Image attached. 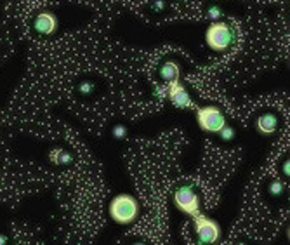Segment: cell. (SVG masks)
Segmentation results:
<instances>
[{
	"label": "cell",
	"instance_id": "cell-1",
	"mask_svg": "<svg viewBox=\"0 0 290 245\" xmlns=\"http://www.w3.org/2000/svg\"><path fill=\"white\" fill-rule=\"evenodd\" d=\"M205 42L212 51L224 52L236 44V30L235 26L224 21H214L205 32Z\"/></svg>",
	"mask_w": 290,
	"mask_h": 245
},
{
	"label": "cell",
	"instance_id": "cell-15",
	"mask_svg": "<svg viewBox=\"0 0 290 245\" xmlns=\"http://www.w3.org/2000/svg\"><path fill=\"white\" fill-rule=\"evenodd\" d=\"M78 90H80L84 96H87V94H90L94 90V84H92V82H89V80H85V82H82V84L78 85Z\"/></svg>",
	"mask_w": 290,
	"mask_h": 245
},
{
	"label": "cell",
	"instance_id": "cell-16",
	"mask_svg": "<svg viewBox=\"0 0 290 245\" xmlns=\"http://www.w3.org/2000/svg\"><path fill=\"white\" fill-rule=\"evenodd\" d=\"M288 167H290V162L285 160V162H283V174L287 176V178L290 176V169H288Z\"/></svg>",
	"mask_w": 290,
	"mask_h": 245
},
{
	"label": "cell",
	"instance_id": "cell-4",
	"mask_svg": "<svg viewBox=\"0 0 290 245\" xmlns=\"http://www.w3.org/2000/svg\"><path fill=\"white\" fill-rule=\"evenodd\" d=\"M172 200H174V205L186 216L195 217L197 214H200V197L191 186H179L172 195Z\"/></svg>",
	"mask_w": 290,
	"mask_h": 245
},
{
	"label": "cell",
	"instance_id": "cell-14",
	"mask_svg": "<svg viewBox=\"0 0 290 245\" xmlns=\"http://www.w3.org/2000/svg\"><path fill=\"white\" fill-rule=\"evenodd\" d=\"M127 136V127L125 126H115L113 127V138L116 139H122Z\"/></svg>",
	"mask_w": 290,
	"mask_h": 245
},
{
	"label": "cell",
	"instance_id": "cell-8",
	"mask_svg": "<svg viewBox=\"0 0 290 245\" xmlns=\"http://www.w3.org/2000/svg\"><path fill=\"white\" fill-rule=\"evenodd\" d=\"M255 129L262 136H271L278 129V118L273 113H262L255 118Z\"/></svg>",
	"mask_w": 290,
	"mask_h": 245
},
{
	"label": "cell",
	"instance_id": "cell-6",
	"mask_svg": "<svg viewBox=\"0 0 290 245\" xmlns=\"http://www.w3.org/2000/svg\"><path fill=\"white\" fill-rule=\"evenodd\" d=\"M167 96H169V101H171L172 106L179 108V110H186V108H190L191 104H193L190 92H188L186 87H184L179 80L171 82V84H169Z\"/></svg>",
	"mask_w": 290,
	"mask_h": 245
},
{
	"label": "cell",
	"instance_id": "cell-3",
	"mask_svg": "<svg viewBox=\"0 0 290 245\" xmlns=\"http://www.w3.org/2000/svg\"><path fill=\"white\" fill-rule=\"evenodd\" d=\"M197 122L202 131L217 134L226 126V115L221 108L209 104V106H202L197 110Z\"/></svg>",
	"mask_w": 290,
	"mask_h": 245
},
{
	"label": "cell",
	"instance_id": "cell-7",
	"mask_svg": "<svg viewBox=\"0 0 290 245\" xmlns=\"http://www.w3.org/2000/svg\"><path fill=\"white\" fill-rule=\"evenodd\" d=\"M58 18H56L54 13H40L39 16L35 18V21H33V28H35L37 33H40V35H52V33L58 32Z\"/></svg>",
	"mask_w": 290,
	"mask_h": 245
},
{
	"label": "cell",
	"instance_id": "cell-9",
	"mask_svg": "<svg viewBox=\"0 0 290 245\" xmlns=\"http://www.w3.org/2000/svg\"><path fill=\"white\" fill-rule=\"evenodd\" d=\"M160 77L164 78L165 82H169V84L179 80L181 66L174 61V59H167V61L162 63V66H160Z\"/></svg>",
	"mask_w": 290,
	"mask_h": 245
},
{
	"label": "cell",
	"instance_id": "cell-11",
	"mask_svg": "<svg viewBox=\"0 0 290 245\" xmlns=\"http://www.w3.org/2000/svg\"><path fill=\"white\" fill-rule=\"evenodd\" d=\"M217 134L221 136V139H223V141H231V139L235 138V129H233L231 126H228V124H226V126Z\"/></svg>",
	"mask_w": 290,
	"mask_h": 245
},
{
	"label": "cell",
	"instance_id": "cell-13",
	"mask_svg": "<svg viewBox=\"0 0 290 245\" xmlns=\"http://www.w3.org/2000/svg\"><path fill=\"white\" fill-rule=\"evenodd\" d=\"M207 16H209L212 21H219L221 18H223V11H221V7L212 6V7H209V11H207Z\"/></svg>",
	"mask_w": 290,
	"mask_h": 245
},
{
	"label": "cell",
	"instance_id": "cell-12",
	"mask_svg": "<svg viewBox=\"0 0 290 245\" xmlns=\"http://www.w3.org/2000/svg\"><path fill=\"white\" fill-rule=\"evenodd\" d=\"M268 191H269V195H273V197H280V195L283 193V183H280V181H274V183L269 184Z\"/></svg>",
	"mask_w": 290,
	"mask_h": 245
},
{
	"label": "cell",
	"instance_id": "cell-5",
	"mask_svg": "<svg viewBox=\"0 0 290 245\" xmlns=\"http://www.w3.org/2000/svg\"><path fill=\"white\" fill-rule=\"evenodd\" d=\"M195 219V235H197L198 242L210 245L221 240V226L217 224V221L210 219V217L203 216V214H197L193 217Z\"/></svg>",
	"mask_w": 290,
	"mask_h": 245
},
{
	"label": "cell",
	"instance_id": "cell-10",
	"mask_svg": "<svg viewBox=\"0 0 290 245\" xmlns=\"http://www.w3.org/2000/svg\"><path fill=\"white\" fill-rule=\"evenodd\" d=\"M49 160L56 165H66L71 162V155L70 152H66V150L63 148H54L49 152Z\"/></svg>",
	"mask_w": 290,
	"mask_h": 245
},
{
	"label": "cell",
	"instance_id": "cell-2",
	"mask_svg": "<svg viewBox=\"0 0 290 245\" xmlns=\"http://www.w3.org/2000/svg\"><path fill=\"white\" fill-rule=\"evenodd\" d=\"M110 216L118 224H130L139 216V203L132 195H116L110 202Z\"/></svg>",
	"mask_w": 290,
	"mask_h": 245
},
{
	"label": "cell",
	"instance_id": "cell-18",
	"mask_svg": "<svg viewBox=\"0 0 290 245\" xmlns=\"http://www.w3.org/2000/svg\"><path fill=\"white\" fill-rule=\"evenodd\" d=\"M7 243V236L6 235H0V245H6Z\"/></svg>",
	"mask_w": 290,
	"mask_h": 245
},
{
	"label": "cell",
	"instance_id": "cell-17",
	"mask_svg": "<svg viewBox=\"0 0 290 245\" xmlns=\"http://www.w3.org/2000/svg\"><path fill=\"white\" fill-rule=\"evenodd\" d=\"M155 9H157V11L164 9V0H157V4H155Z\"/></svg>",
	"mask_w": 290,
	"mask_h": 245
}]
</instances>
